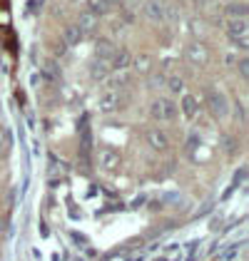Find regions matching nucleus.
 Segmentation results:
<instances>
[{"label":"nucleus","instance_id":"f257e3e1","mask_svg":"<svg viewBox=\"0 0 249 261\" xmlns=\"http://www.w3.org/2000/svg\"><path fill=\"white\" fill-rule=\"evenodd\" d=\"M150 115L155 120H162V122H169L177 117V105L172 100H165V97H157V100L150 105Z\"/></svg>","mask_w":249,"mask_h":261},{"label":"nucleus","instance_id":"f03ea898","mask_svg":"<svg viewBox=\"0 0 249 261\" xmlns=\"http://www.w3.org/2000/svg\"><path fill=\"white\" fill-rule=\"evenodd\" d=\"M207 105H209V112L214 115V117H219V120H225L229 115V100L225 97V92H219V90H214V92H209L207 95Z\"/></svg>","mask_w":249,"mask_h":261},{"label":"nucleus","instance_id":"7ed1b4c3","mask_svg":"<svg viewBox=\"0 0 249 261\" xmlns=\"http://www.w3.org/2000/svg\"><path fill=\"white\" fill-rule=\"evenodd\" d=\"M97 162H100V169H103V172L115 174V172L120 169V164H122V157H120L117 149H103L100 157H97Z\"/></svg>","mask_w":249,"mask_h":261},{"label":"nucleus","instance_id":"20e7f679","mask_svg":"<svg viewBox=\"0 0 249 261\" xmlns=\"http://www.w3.org/2000/svg\"><path fill=\"white\" fill-rule=\"evenodd\" d=\"M227 35L237 42L239 47H247V18L239 20H229L227 22Z\"/></svg>","mask_w":249,"mask_h":261},{"label":"nucleus","instance_id":"39448f33","mask_svg":"<svg viewBox=\"0 0 249 261\" xmlns=\"http://www.w3.org/2000/svg\"><path fill=\"white\" fill-rule=\"evenodd\" d=\"M120 105H122V92L112 90V92H105L103 97H100L97 110H100L103 115H110V112H117V110H120Z\"/></svg>","mask_w":249,"mask_h":261},{"label":"nucleus","instance_id":"423d86ee","mask_svg":"<svg viewBox=\"0 0 249 261\" xmlns=\"http://www.w3.org/2000/svg\"><path fill=\"white\" fill-rule=\"evenodd\" d=\"M185 58H187L189 62H192V65L202 67V65H207L209 53H207V47H205V45H200V42H192V45H187Z\"/></svg>","mask_w":249,"mask_h":261},{"label":"nucleus","instance_id":"0eeeda50","mask_svg":"<svg viewBox=\"0 0 249 261\" xmlns=\"http://www.w3.org/2000/svg\"><path fill=\"white\" fill-rule=\"evenodd\" d=\"M145 142L155 149V152H165L169 147V137H167L162 129H147L145 132Z\"/></svg>","mask_w":249,"mask_h":261},{"label":"nucleus","instance_id":"6e6552de","mask_svg":"<svg viewBox=\"0 0 249 261\" xmlns=\"http://www.w3.org/2000/svg\"><path fill=\"white\" fill-rule=\"evenodd\" d=\"M107 72H112V67H110V60H103V58H97L92 62V67H90V77L92 80H103Z\"/></svg>","mask_w":249,"mask_h":261},{"label":"nucleus","instance_id":"1a4fd4ad","mask_svg":"<svg viewBox=\"0 0 249 261\" xmlns=\"http://www.w3.org/2000/svg\"><path fill=\"white\" fill-rule=\"evenodd\" d=\"M130 65H132V55H130L127 50H120V53L110 60V67H112V70H127Z\"/></svg>","mask_w":249,"mask_h":261},{"label":"nucleus","instance_id":"9d476101","mask_svg":"<svg viewBox=\"0 0 249 261\" xmlns=\"http://www.w3.org/2000/svg\"><path fill=\"white\" fill-rule=\"evenodd\" d=\"M180 110L185 112V117H194V115H197V100H194V95L185 92V95H182V102H180Z\"/></svg>","mask_w":249,"mask_h":261},{"label":"nucleus","instance_id":"9b49d317","mask_svg":"<svg viewBox=\"0 0 249 261\" xmlns=\"http://www.w3.org/2000/svg\"><path fill=\"white\" fill-rule=\"evenodd\" d=\"M78 28L83 30V35L85 33H95V28H97V18H95L92 13H83V15H80V20H78Z\"/></svg>","mask_w":249,"mask_h":261},{"label":"nucleus","instance_id":"f8f14e48","mask_svg":"<svg viewBox=\"0 0 249 261\" xmlns=\"http://www.w3.org/2000/svg\"><path fill=\"white\" fill-rule=\"evenodd\" d=\"M227 15H229V20L247 18V5L244 3H232V5H227Z\"/></svg>","mask_w":249,"mask_h":261},{"label":"nucleus","instance_id":"ddd939ff","mask_svg":"<svg viewBox=\"0 0 249 261\" xmlns=\"http://www.w3.org/2000/svg\"><path fill=\"white\" fill-rule=\"evenodd\" d=\"M112 72H115V75L110 77V85H112V87H124V85L130 82V77H132L130 70H112Z\"/></svg>","mask_w":249,"mask_h":261},{"label":"nucleus","instance_id":"4468645a","mask_svg":"<svg viewBox=\"0 0 249 261\" xmlns=\"http://www.w3.org/2000/svg\"><path fill=\"white\" fill-rule=\"evenodd\" d=\"M80 40H83V30H80L78 25L65 28V42H67V45H78Z\"/></svg>","mask_w":249,"mask_h":261},{"label":"nucleus","instance_id":"2eb2a0df","mask_svg":"<svg viewBox=\"0 0 249 261\" xmlns=\"http://www.w3.org/2000/svg\"><path fill=\"white\" fill-rule=\"evenodd\" d=\"M145 13H147V18H150V20H162V18H165L162 5H160V3H152V0L145 5Z\"/></svg>","mask_w":249,"mask_h":261},{"label":"nucleus","instance_id":"dca6fc26","mask_svg":"<svg viewBox=\"0 0 249 261\" xmlns=\"http://www.w3.org/2000/svg\"><path fill=\"white\" fill-rule=\"evenodd\" d=\"M95 47H97V58H103V60H110V58L115 55V47H112L107 40H97Z\"/></svg>","mask_w":249,"mask_h":261},{"label":"nucleus","instance_id":"f3484780","mask_svg":"<svg viewBox=\"0 0 249 261\" xmlns=\"http://www.w3.org/2000/svg\"><path fill=\"white\" fill-rule=\"evenodd\" d=\"M87 8H90V13L97 18V15H105V13H107L110 5H107L105 0H87Z\"/></svg>","mask_w":249,"mask_h":261},{"label":"nucleus","instance_id":"a211bd4d","mask_svg":"<svg viewBox=\"0 0 249 261\" xmlns=\"http://www.w3.org/2000/svg\"><path fill=\"white\" fill-rule=\"evenodd\" d=\"M167 87H169V92H182L185 90V82H182V77H169Z\"/></svg>","mask_w":249,"mask_h":261},{"label":"nucleus","instance_id":"6ab92c4d","mask_svg":"<svg viewBox=\"0 0 249 261\" xmlns=\"http://www.w3.org/2000/svg\"><path fill=\"white\" fill-rule=\"evenodd\" d=\"M237 67H239V75H242V77H247V75H249V62H247V58L237 60Z\"/></svg>","mask_w":249,"mask_h":261},{"label":"nucleus","instance_id":"aec40b11","mask_svg":"<svg viewBox=\"0 0 249 261\" xmlns=\"http://www.w3.org/2000/svg\"><path fill=\"white\" fill-rule=\"evenodd\" d=\"M45 75H47L50 80H58V67H55L53 62H47V65H45Z\"/></svg>","mask_w":249,"mask_h":261},{"label":"nucleus","instance_id":"412c9836","mask_svg":"<svg viewBox=\"0 0 249 261\" xmlns=\"http://www.w3.org/2000/svg\"><path fill=\"white\" fill-rule=\"evenodd\" d=\"M8 142H10V137H8V129H5V127L0 124V147H5Z\"/></svg>","mask_w":249,"mask_h":261},{"label":"nucleus","instance_id":"4be33fe9","mask_svg":"<svg viewBox=\"0 0 249 261\" xmlns=\"http://www.w3.org/2000/svg\"><path fill=\"white\" fill-rule=\"evenodd\" d=\"M105 3H107V5H115V3H117V0H105Z\"/></svg>","mask_w":249,"mask_h":261}]
</instances>
